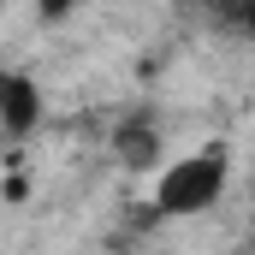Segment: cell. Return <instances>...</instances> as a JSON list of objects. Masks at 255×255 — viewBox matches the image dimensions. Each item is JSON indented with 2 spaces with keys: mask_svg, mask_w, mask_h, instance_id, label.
<instances>
[{
  "mask_svg": "<svg viewBox=\"0 0 255 255\" xmlns=\"http://www.w3.org/2000/svg\"><path fill=\"white\" fill-rule=\"evenodd\" d=\"M42 113H48V95H42L36 71L6 65V71H0V130H6V142H12V148L30 142L36 125H42Z\"/></svg>",
  "mask_w": 255,
  "mask_h": 255,
  "instance_id": "7a4b0ae2",
  "label": "cell"
},
{
  "mask_svg": "<svg viewBox=\"0 0 255 255\" xmlns=\"http://www.w3.org/2000/svg\"><path fill=\"white\" fill-rule=\"evenodd\" d=\"M226 24H232V30H250V36H255V6H232V12H226Z\"/></svg>",
  "mask_w": 255,
  "mask_h": 255,
  "instance_id": "3957f363",
  "label": "cell"
},
{
  "mask_svg": "<svg viewBox=\"0 0 255 255\" xmlns=\"http://www.w3.org/2000/svg\"><path fill=\"white\" fill-rule=\"evenodd\" d=\"M226 190H232V148L202 142V148L160 166V178L148 190V208L160 220H202V214H214L226 202Z\"/></svg>",
  "mask_w": 255,
  "mask_h": 255,
  "instance_id": "6da1fadb",
  "label": "cell"
}]
</instances>
